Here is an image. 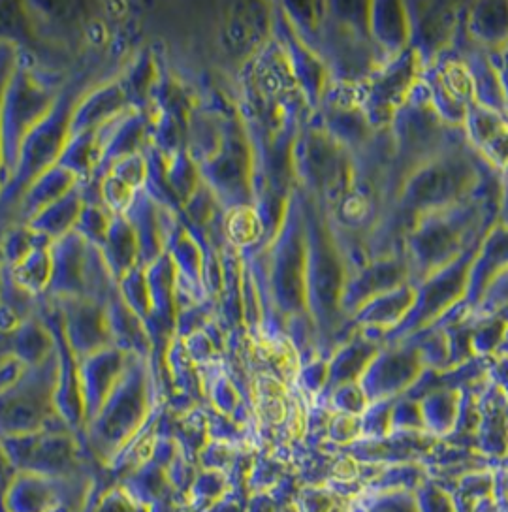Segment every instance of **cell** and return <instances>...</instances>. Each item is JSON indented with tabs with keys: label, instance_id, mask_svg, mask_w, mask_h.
<instances>
[{
	"label": "cell",
	"instance_id": "1",
	"mask_svg": "<svg viewBox=\"0 0 508 512\" xmlns=\"http://www.w3.org/2000/svg\"><path fill=\"white\" fill-rule=\"evenodd\" d=\"M414 503L418 512H456L454 499L433 484L422 486Z\"/></svg>",
	"mask_w": 508,
	"mask_h": 512
},
{
	"label": "cell",
	"instance_id": "2",
	"mask_svg": "<svg viewBox=\"0 0 508 512\" xmlns=\"http://www.w3.org/2000/svg\"><path fill=\"white\" fill-rule=\"evenodd\" d=\"M369 512H418L414 497L407 494H388L373 503Z\"/></svg>",
	"mask_w": 508,
	"mask_h": 512
},
{
	"label": "cell",
	"instance_id": "3",
	"mask_svg": "<svg viewBox=\"0 0 508 512\" xmlns=\"http://www.w3.org/2000/svg\"><path fill=\"white\" fill-rule=\"evenodd\" d=\"M334 499L324 490H305L300 499V512H330Z\"/></svg>",
	"mask_w": 508,
	"mask_h": 512
},
{
	"label": "cell",
	"instance_id": "4",
	"mask_svg": "<svg viewBox=\"0 0 508 512\" xmlns=\"http://www.w3.org/2000/svg\"><path fill=\"white\" fill-rule=\"evenodd\" d=\"M249 512H275L273 509V501L268 496L254 497Z\"/></svg>",
	"mask_w": 508,
	"mask_h": 512
},
{
	"label": "cell",
	"instance_id": "5",
	"mask_svg": "<svg viewBox=\"0 0 508 512\" xmlns=\"http://www.w3.org/2000/svg\"><path fill=\"white\" fill-rule=\"evenodd\" d=\"M330 512H347L345 511V509H339V507H332V509H330Z\"/></svg>",
	"mask_w": 508,
	"mask_h": 512
}]
</instances>
